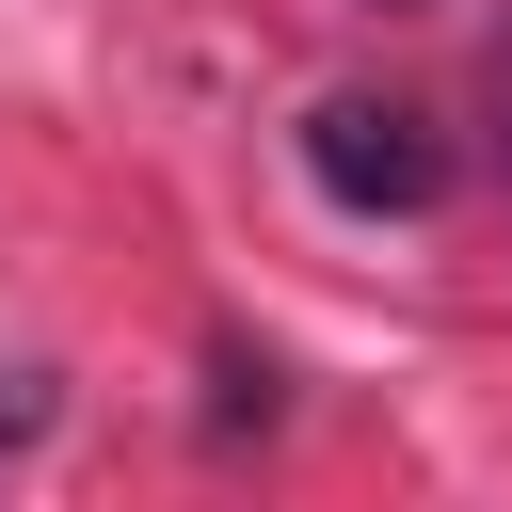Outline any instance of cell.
Instances as JSON below:
<instances>
[{"mask_svg":"<svg viewBox=\"0 0 512 512\" xmlns=\"http://www.w3.org/2000/svg\"><path fill=\"white\" fill-rule=\"evenodd\" d=\"M304 176L384 224V208H432V192H448V144H432L400 96H320V112H304Z\"/></svg>","mask_w":512,"mask_h":512,"instance_id":"obj_1","label":"cell"},{"mask_svg":"<svg viewBox=\"0 0 512 512\" xmlns=\"http://www.w3.org/2000/svg\"><path fill=\"white\" fill-rule=\"evenodd\" d=\"M48 416H64V384H48V368H0V464L48 448Z\"/></svg>","mask_w":512,"mask_h":512,"instance_id":"obj_2","label":"cell"}]
</instances>
